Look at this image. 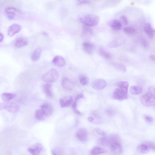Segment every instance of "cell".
Masks as SVG:
<instances>
[{
	"mask_svg": "<svg viewBox=\"0 0 155 155\" xmlns=\"http://www.w3.org/2000/svg\"><path fill=\"white\" fill-rule=\"evenodd\" d=\"M121 42L118 40H115L112 41L109 44V46L111 48H116L119 47L121 45Z\"/></svg>",
	"mask_w": 155,
	"mask_h": 155,
	"instance_id": "cell-32",
	"label": "cell"
},
{
	"mask_svg": "<svg viewBox=\"0 0 155 155\" xmlns=\"http://www.w3.org/2000/svg\"><path fill=\"white\" fill-rule=\"evenodd\" d=\"M42 34L44 36H48L47 33L46 32H42Z\"/></svg>",
	"mask_w": 155,
	"mask_h": 155,
	"instance_id": "cell-48",
	"label": "cell"
},
{
	"mask_svg": "<svg viewBox=\"0 0 155 155\" xmlns=\"http://www.w3.org/2000/svg\"><path fill=\"white\" fill-rule=\"evenodd\" d=\"M19 109V106L14 102L8 101L0 103V110H5L11 113H15Z\"/></svg>",
	"mask_w": 155,
	"mask_h": 155,
	"instance_id": "cell-5",
	"label": "cell"
},
{
	"mask_svg": "<svg viewBox=\"0 0 155 155\" xmlns=\"http://www.w3.org/2000/svg\"><path fill=\"white\" fill-rule=\"evenodd\" d=\"M111 141L110 135L109 136H105L101 138L98 140V143L103 146H108Z\"/></svg>",
	"mask_w": 155,
	"mask_h": 155,
	"instance_id": "cell-20",
	"label": "cell"
},
{
	"mask_svg": "<svg viewBox=\"0 0 155 155\" xmlns=\"http://www.w3.org/2000/svg\"><path fill=\"white\" fill-rule=\"evenodd\" d=\"M88 122H92L93 121L94 119L92 117H89L88 118Z\"/></svg>",
	"mask_w": 155,
	"mask_h": 155,
	"instance_id": "cell-45",
	"label": "cell"
},
{
	"mask_svg": "<svg viewBox=\"0 0 155 155\" xmlns=\"http://www.w3.org/2000/svg\"><path fill=\"white\" fill-rule=\"evenodd\" d=\"M144 119L147 122L151 123L153 122V118L150 116H146L144 117Z\"/></svg>",
	"mask_w": 155,
	"mask_h": 155,
	"instance_id": "cell-40",
	"label": "cell"
},
{
	"mask_svg": "<svg viewBox=\"0 0 155 155\" xmlns=\"http://www.w3.org/2000/svg\"><path fill=\"white\" fill-rule=\"evenodd\" d=\"M35 117L39 121H44L47 117L44 112L41 109L37 110L35 113Z\"/></svg>",
	"mask_w": 155,
	"mask_h": 155,
	"instance_id": "cell-22",
	"label": "cell"
},
{
	"mask_svg": "<svg viewBox=\"0 0 155 155\" xmlns=\"http://www.w3.org/2000/svg\"><path fill=\"white\" fill-rule=\"evenodd\" d=\"M42 146L40 144H38L35 146L29 148L28 150L31 154L34 155L39 154L42 150Z\"/></svg>",
	"mask_w": 155,
	"mask_h": 155,
	"instance_id": "cell-19",
	"label": "cell"
},
{
	"mask_svg": "<svg viewBox=\"0 0 155 155\" xmlns=\"http://www.w3.org/2000/svg\"><path fill=\"white\" fill-rule=\"evenodd\" d=\"M80 82L81 84L83 85H85L88 84L89 82L88 78L85 76H82L80 78Z\"/></svg>",
	"mask_w": 155,
	"mask_h": 155,
	"instance_id": "cell-33",
	"label": "cell"
},
{
	"mask_svg": "<svg viewBox=\"0 0 155 155\" xmlns=\"http://www.w3.org/2000/svg\"><path fill=\"white\" fill-rule=\"evenodd\" d=\"M83 48L85 52L89 55L93 54L95 48V46L92 43L88 42L83 43Z\"/></svg>",
	"mask_w": 155,
	"mask_h": 155,
	"instance_id": "cell-15",
	"label": "cell"
},
{
	"mask_svg": "<svg viewBox=\"0 0 155 155\" xmlns=\"http://www.w3.org/2000/svg\"><path fill=\"white\" fill-rule=\"evenodd\" d=\"M62 85L64 89L68 91L72 90L74 87L73 82L67 78H64L63 79Z\"/></svg>",
	"mask_w": 155,
	"mask_h": 155,
	"instance_id": "cell-14",
	"label": "cell"
},
{
	"mask_svg": "<svg viewBox=\"0 0 155 155\" xmlns=\"http://www.w3.org/2000/svg\"><path fill=\"white\" fill-rule=\"evenodd\" d=\"M52 63L59 67L64 66L66 64L65 59L62 56H57L54 57L52 61Z\"/></svg>",
	"mask_w": 155,
	"mask_h": 155,
	"instance_id": "cell-17",
	"label": "cell"
},
{
	"mask_svg": "<svg viewBox=\"0 0 155 155\" xmlns=\"http://www.w3.org/2000/svg\"><path fill=\"white\" fill-rule=\"evenodd\" d=\"M72 108L74 112L76 114L81 115L82 113L78 110L77 107V101H75L72 106Z\"/></svg>",
	"mask_w": 155,
	"mask_h": 155,
	"instance_id": "cell-36",
	"label": "cell"
},
{
	"mask_svg": "<svg viewBox=\"0 0 155 155\" xmlns=\"http://www.w3.org/2000/svg\"><path fill=\"white\" fill-rule=\"evenodd\" d=\"M15 97V95L9 93H5L2 95L3 100L5 101H8Z\"/></svg>",
	"mask_w": 155,
	"mask_h": 155,
	"instance_id": "cell-30",
	"label": "cell"
},
{
	"mask_svg": "<svg viewBox=\"0 0 155 155\" xmlns=\"http://www.w3.org/2000/svg\"><path fill=\"white\" fill-rule=\"evenodd\" d=\"M142 44L144 47L145 48L147 47L148 46V43L146 40H143L142 41Z\"/></svg>",
	"mask_w": 155,
	"mask_h": 155,
	"instance_id": "cell-43",
	"label": "cell"
},
{
	"mask_svg": "<svg viewBox=\"0 0 155 155\" xmlns=\"http://www.w3.org/2000/svg\"><path fill=\"white\" fill-rule=\"evenodd\" d=\"M100 17L94 14H88L82 18L79 17L78 21L83 25L89 27L94 26L98 25L100 21Z\"/></svg>",
	"mask_w": 155,
	"mask_h": 155,
	"instance_id": "cell-2",
	"label": "cell"
},
{
	"mask_svg": "<svg viewBox=\"0 0 155 155\" xmlns=\"http://www.w3.org/2000/svg\"><path fill=\"white\" fill-rule=\"evenodd\" d=\"M144 30L150 38H153V37L155 34V30L150 23H146L144 26Z\"/></svg>",
	"mask_w": 155,
	"mask_h": 155,
	"instance_id": "cell-16",
	"label": "cell"
},
{
	"mask_svg": "<svg viewBox=\"0 0 155 155\" xmlns=\"http://www.w3.org/2000/svg\"><path fill=\"white\" fill-rule=\"evenodd\" d=\"M53 155H62L64 154V152L63 150L60 148L54 149L51 151Z\"/></svg>",
	"mask_w": 155,
	"mask_h": 155,
	"instance_id": "cell-35",
	"label": "cell"
},
{
	"mask_svg": "<svg viewBox=\"0 0 155 155\" xmlns=\"http://www.w3.org/2000/svg\"><path fill=\"white\" fill-rule=\"evenodd\" d=\"M137 150L141 153H146L151 150H155L154 143L150 142H146L139 144L137 147Z\"/></svg>",
	"mask_w": 155,
	"mask_h": 155,
	"instance_id": "cell-6",
	"label": "cell"
},
{
	"mask_svg": "<svg viewBox=\"0 0 155 155\" xmlns=\"http://www.w3.org/2000/svg\"><path fill=\"white\" fill-rule=\"evenodd\" d=\"M59 74L55 69H51L44 73L42 77V79L46 83H54L58 79Z\"/></svg>",
	"mask_w": 155,
	"mask_h": 155,
	"instance_id": "cell-3",
	"label": "cell"
},
{
	"mask_svg": "<svg viewBox=\"0 0 155 155\" xmlns=\"http://www.w3.org/2000/svg\"><path fill=\"white\" fill-rule=\"evenodd\" d=\"M95 131L97 134L99 135L103 136H105L106 135V133L105 132L100 129H96Z\"/></svg>",
	"mask_w": 155,
	"mask_h": 155,
	"instance_id": "cell-39",
	"label": "cell"
},
{
	"mask_svg": "<svg viewBox=\"0 0 155 155\" xmlns=\"http://www.w3.org/2000/svg\"><path fill=\"white\" fill-rule=\"evenodd\" d=\"M41 109L47 117L51 116L54 112V109L53 107L48 103H43L41 106Z\"/></svg>",
	"mask_w": 155,
	"mask_h": 155,
	"instance_id": "cell-10",
	"label": "cell"
},
{
	"mask_svg": "<svg viewBox=\"0 0 155 155\" xmlns=\"http://www.w3.org/2000/svg\"><path fill=\"white\" fill-rule=\"evenodd\" d=\"M142 88L138 86H132L130 88V91L132 95H136L141 93L142 91Z\"/></svg>",
	"mask_w": 155,
	"mask_h": 155,
	"instance_id": "cell-27",
	"label": "cell"
},
{
	"mask_svg": "<svg viewBox=\"0 0 155 155\" xmlns=\"http://www.w3.org/2000/svg\"><path fill=\"white\" fill-rule=\"evenodd\" d=\"M42 53V50L40 48L36 49L33 53L32 57V60L34 62L37 61L40 59Z\"/></svg>",
	"mask_w": 155,
	"mask_h": 155,
	"instance_id": "cell-24",
	"label": "cell"
},
{
	"mask_svg": "<svg viewBox=\"0 0 155 155\" xmlns=\"http://www.w3.org/2000/svg\"><path fill=\"white\" fill-rule=\"evenodd\" d=\"M124 32L127 34L134 35L136 33L135 29L132 27H126L124 29Z\"/></svg>",
	"mask_w": 155,
	"mask_h": 155,
	"instance_id": "cell-31",
	"label": "cell"
},
{
	"mask_svg": "<svg viewBox=\"0 0 155 155\" xmlns=\"http://www.w3.org/2000/svg\"><path fill=\"white\" fill-rule=\"evenodd\" d=\"M140 101L142 104L145 106H154L155 102V93L149 91L141 97Z\"/></svg>",
	"mask_w": 155,
	"mask_h": 155,
	"instance_id": "cell-4",
	"label": "cell"
},
{
	"mask_svg": "<svg viewBox=\"0 0 155 155\" xmlns=\"http://www.w3.org/2000/svg\"><path fill=\"white\" fill-rule=\"evenodd\" d=\"M120 21L121 23L122 24L126 26L128 24V20L127 18L124 16H122L120 17Z\"/></svg>",
	"mask_w": 155,
	"mask_h": 155,
	"instance_id": "cell-37",
	"label": "cell"
},
{
	"mask_svg": "<svg viewBox=\"0 0 155 155\" xmlns=\"http://www.w3.org/2000/svg\"><path fill=\"white\" fill-rule=\"evenodd\" d=\"M111 141L109 146L111 152L115 154H119L123 152V148L119 136L116 134L110 135Z\"/></svg>",
	"mask_w": 155,
	"mask_h": 155,
	"instance_id": "cell-1",
	"label": "cell"
},
{
	"mask_svg": "<svg viewBox=\"0 0 155 155\" xmlns=\"http://www.w3.org/2000/svg\"><path fill=\"white\" fill-rule=\"evenodd\" d=\"M150 58L151 60L155 61V56L153 55H151L150 56Z\"/></svg>",
	"mask_w": 155,
	"mask_h": 155,
	"instance_id": "cell-47",
	"label": "cell"
},
{
	"mask_svg": "<svg viewBox=\"0 0 155 155\" xmlns=\"http://www.w3.org/2000/svg\"><path fill=\"white\" fill-rule=\"evenodd\" d=\"M112 65L117 70L120 71L125 72L126 71V68L124 65L118 63H112Z\"/></svg>",
	"mask_w": 155,
	"mask_h": 155,
	"instance_id": "cell-29",
	"label": "cell"
},
{
	"mask_svg": "<svg viewBox=\"0 0 155 155\" xmlns=\"http://www.w3.org/2000/svg\"><path fill=\"white\" fill-rule=\"evenodd\" d=\"M21 29L22 26L20 25L14 24L9 27L8 31V35L12 37L19 33Z\"/></svg>",
	"mask_w": 155,
	"mask_h": 155,
	"instance_id": "cell-13",
	"label": "cell"
},
{
	"mask_svg": "<svg viewBox=\"0 0 155 155\" xmlns=\"http://www.w3.org/2000/svg\"><path fill=\"white\" fill-rule=\"evenodd\" d=\"M92 35L93 31L90 27L83 25L81 33V37L84 39H88Z\"/></svg>",
	"mask_w": 155,
	"mask_h": 155,
	"instance_id": "cell-11",
	"label": "cell"
},
{
	"mask_svg": "<svg viewBox=\"0 0 155 155\" xmlns=\"http://www.w3.org/2000/svg\"><path fill=\"white\" fill-rule=\"evenodd\" d=\"M118 85L119 88L124 93L127 94L129 87V83L126 81H120L118 83Z\"/></svg>",
	"mask_w": 155,
	"mask_h": 155,
	"instance_id": "cell-21",
	"label": "cell"
},
{
	"mask_svg": "<svg viewBox=\"0 0 155 155\" xmlns=\"http://www.w3.org/2000/svg\"><path fill=\"white\" fill-rule=\"evenodd\" d=\"M45 94L49 98L52 97L53 94L52 90V85L50 83H47L45 84L43 88Z\"/></svg>",
	"mask_w": 155,
	"mask_h": 155,
	"instance_id": "cell-18",
	"label": "cell"
},
{
	"mask_svg": "<svg viewBox=\"0 0 155 155\" xmlns=\"http://www.w3.org/2000/svg\"><path fill=\"white\" fill-rule=\"evenodd\" d=\"M107 150L105 149L99 147H96L93 148L90 153L92 155H98L106 153Z\"/></svg>",
	"mask_w": 155,
	"mask_h": 155,
	"instance_id": "cell-25",
	"label": "cell"
},
{
	"mask_svg": "<svg viewBox=\"0 0 155 155\" xmlns=\"http://www.w3.org/2000/svg\"><path fill=\"white\" fill-rule=\"evenodd\" d=\"M4 36L3 35L0 33V42H2L4 39Z\"/></svg>",
	"mask_w": 155,
	"mask_h": 155,
	"instance_id": "cell-44",
	"label": "cell"
},
{
	"mask_svg": "<svg viewBox=\"0 0 155 155\" xmlns=\"http://www.w3.org/2000/svg\"><path fill=\"white\" fill-rule=\"evenodd\" d=\"M76 136L77 138L81 141H85L88 138V132L85 128H81L76 132Z\"/></svg>",
	"mask_w": 155,
	"mask_h": 155,
	"instance_id": "cell-8",
	"label": "cell"
},
{
	"mask_svg": "<svg viewBox=\"0 0 155 155\" xmlns=\"http://www.w3.org/2000/svg\"><path fill=\"white\" fill-rule=\"evenodd\" d=\"M90 2L88 1V0H82L81 2H79L78 5H81L85 4H89Z\"/></svg>",
	"mask_w": 155,
	"mask_h": 155,
	"instance_id": "cell-41",
	"label": "cell"
},
{
	"mask_svg": "<svg viewBox=\"0 0 155 155\" xmlns=\"http://www.w3.org/2000/svg\"><path fill=\"white\" fill-rule=\"evenodd\" d=\"M113 98L119 101H123L128 98L127 94L124 93L119 88H117L113 94Z\"/></svg>",
	"mask_w": 155,
	"mask_h": 155,
	"instance_id": "cell-9",
	"label": "cell"
},
{
	"mask_svg": "<svg viewBox=\"0 0 155 155\" xmlns=\"http://www.w3.org/2000/svg\"><path fill=\"white\" fill-rule=\"evenodd\" d=\"M27 44V41L26 39L21 38L17 40L15 45L16 47L20 48L26 46Z\"/></svg>",
	"mask_w": 155,
	"mask_h": 155,
	"instance_id": "cell-28",
	"label": "cell"
},
{
	"mask_svg": "<svg viewBox=\"0 0 155 155\" xmlns=\"http://www.w3.org/2000/svg\"><path fill=\"white\" fill-rule=\"evenodd\" d=\"M91 85L94 89L100 91L106 88L107 86V83L104 80L98 79L92 82Z\"/></svg>",
	"mask_w": 155,
	"mask_h": 155,
	"instance_id": "cell-7",
	"label": "cell"
},
{
	"mask_svg": "<svg viewBox=\"0 0 155 155\" xmlns=\"http://www.w3.org/2000/svg\"><path fill=\"white\" fill-rule=\"evenodd\" d=\"M83 95L82 93H81L77 95L75 98V101H77L79 99L83 98Z\"/></svg>",
	"mask_w": 155,
	"mask_h": 155,
	"instance_id": "cell-42",
	"label": "cell"
},
{
	"mask_svg": "<svg viewBox=\"0 0 155 155\" xmlns=\"http://www.w3.org/2000/svg\"><path fill=\"white\" fill-rule=\"evenodd\" d=\"M8 17L9 18L10 20H13L15 18V16H14V15H13L10 14L8 16Z\"/></svg>",
	"mask_w": 155,
	"mask_h": 155,
	"instance_id": "cell-46",
	"label": "cell"
},
{
	"mask_svg": "<svg viewBox=\"0 0 155 155\" xmlns=\"http://www.w3.org/2000/svg\"><path fill=\"white\" fill-rule=\"evenodd\" d=\"M106 113L109 116H113L115 114V111L113 109L109 108L106 110Z\"/></svg>",
	"mask_w": 155,
	"mask_h": 155,
	"instance_id": "cell-38",
	"label": "cell"
},
{
	"mask_svg": "<svg viewBox=\"0 0 155 155\" xmlns=\"http://www.w3.org/2000/svg\"><path fill=\"white\" fill-rule=\"evenodd\" d=\"M6 12L8 14L13 15H15L18 12V11L14 8H9L6 9Z\"/></svg>",
	"mask_w": 155,
	"mask_h": 155,
	"instance_id": "cell-34",
	"label": "cell"
},
{
	"mask_svg": "<svg viewBox=\"0 0 155 155\" xmlns=\"http://www.w3.org/2000/svg\"><path fill=\"white\" fill-rule=\"evenodd\" d=\"M122 25L121 23L118 20H114L112 22L111 24V27L114 30H119L122 27Z\"/></svg>",
	"mask_w": 155,
	"mask_h": 155,
	"instance_id": "cell-26",
	"label": "cell"
},
{
	"mask_svg": "<svg viewBox=\"0 0 155 155\" xmlns=\"http://www.w3.org/2000/svg\"><path fill=\"white\" fill-rule=\"evenodd\" d=\"M72 96H68L61 98L60 100V104L62 108L70 106L73 102Z\"/></svg>",
	"mask_w": 155,
	"mask_h": 155,
	"instance_id": "cell-12",
	"label": "cell"
},
{
	"mask_svg": "<svg viewBox=\"0 0 155 155\" xmlns=\"http://www.w3.org/2000/svg\"><path fill=\"white\" fill-rule=\"evenodd\" d=\"M99 53L102 57L106 59H110L112 58L111 54L102 48H100Z\"/></svg>",
	"mask_w": 155,
	"mask_h": 155,
	"instance_id": "cell-23",
	"label": "cell"
}]
</instances>
